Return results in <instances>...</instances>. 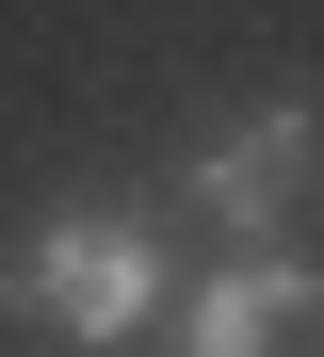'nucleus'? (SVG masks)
Wrapping results in <instances>:
<instances>
[{"instance_id":"nucleus-2","label":"nucleus","mask_w":324,"mask_h":357,"mask_svg":"<svg viewBox=\"0 0 324 357\" xmlns=\"http://www.w3.org/2000/svg\"><path fill=\"white\" fill-rule=\"evenodd\" d=\"M308 292H324L308 244H227V260H194V276L162 292L146 341H162V357H292V341H308Z\"/></svg>"},{"instance_id":"nucleus-1","label":"nucleus","mask_w":324,"mask_h":357,"mask_svg":"<svg viewBox=\"0 0 324 357\" xmlns=\"http://www.w3.org/2000/svg\"><path fill=\"white\" fill-rule=\"evenodd\" d=\"M162 292H178V260H162L146 211H49V227H17V260H0V309L33 341H65V357H130L162 325Z\"/></svg>"},{"instance_id":"nucleus-3","label":"nucleus","mask_w":324,"mask_h":357,"mask_svg":"<svg viewBox=\"0 0 324 357\" xmlns=\"http://www.w3.org/2000/svg\"><path fill=\"white\" fill-rule=\"evenodd\" d=\"M308 98H259L227 114L211 146H194V227H227V244H292V211H308Z\"/></svg>"}]
</instances>
